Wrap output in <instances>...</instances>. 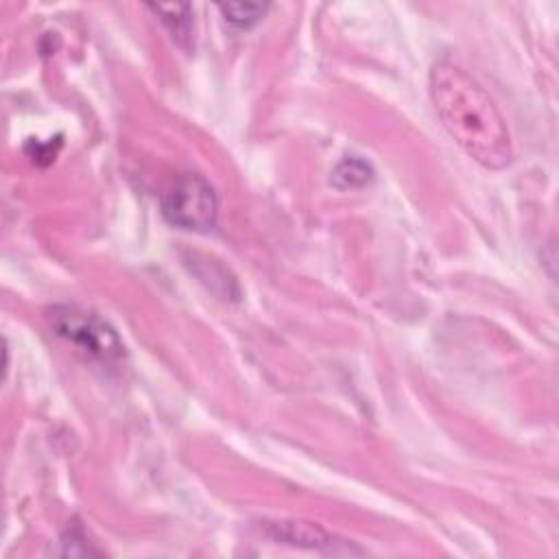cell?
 I'll return each mask as SVG.
<instances>
[{
	"instance_id": "3",
	"label": "cell",
	"mask_w": 559,
	"mask_h": 559,
	"mask_svg": "<svg viewBox=\"0 0 559 559\" xmlns=\"http://www.w3.org/2000/svg\"><path fill=\"white\" fill-rule=\"evenodd\" d=\"M164 218L179 229L205 234L216 227L218 197L199 173L179 175L159 197Z\"/></svg>"
},
{
	"instance_id": "5",
	"label": "cell",
	"mask_w": 559,
	"mask_h": 559,
	"mask_svg": "<svg viewBox=\"0 0 559 559\" xmlns=\"http://www.w3.org/2000/svg\"><path fill=\"white\" fill-rule=\"evenodd\" d=\"M164 24L170 39L186 52L194 46V20L190 4H146Z\"/></svg>"
},
{
	"instance_id": "2",
	"label": "cell",
	"mask_w": 559,
	"mask_h": 559,
	"mask_svg": "<svg viewBox=\"0 0 559 559\" xmlns=\"http://www.w3.org/2000/svg\"><path fill=\"white\" fill-rule=\"evenodd\" d=\"M46 317L57 336L66 338L90 358L116 362L124 356V343L116 330L96 312L76 304H59L52 306Z\"/></svg>"
},
{
	"instance_id": "6",
	"label": "cell",
	"mask_w": 559,
	"mask_h": 559,
	"mask_svg": "<svg viewBox=\"0 0 559 559\" xmlns=\"http://www.w3.org/2000/svg\"><path fill=\"white\" fill-rule=\"evenodd\" d=\"M373 177L376 170L367 159H362L360 155H347L330 173V186H334L336 190H360L369 186Z\"/></svg>"
},
{
	"instance_id": "4",
	"label": "cell",
	"mask_w": 559,
	"mask_h": 559,
	"mask_svg": "<svg viewBox=\"0 0 559 559\" xmlns=\"http://www.w3.org/2000/svg\"><path fill=\"white\" fill-rule=\"evenodd\" d=\"M266 535L277 544H288V546L308 548V550H321L332 555L362 552V550H352L345 542H338L323 528L306 522H266Z\"/></svg>"
},
{
	"instance_id": "1",
	"label": "cell",
	"mask_w": 559,
	"mask_h": 559,
	"mask_svg": "<svg viewBox=\"0 0 559 559\" xmlns=\"http://www.w3.org/2000/svg\"><path fill=\"white\" fill-rule=\"evenodd\" d=\"M428 92L443 129L474 162L489 170L511 164L507 120L474 76L452 61H439L428 74Z\"/></svg>"
},
{
	"instance_id": "7",
	"label": "cell",
	"mask_w": 559,
	"mask_h": 559,
	"mask_svg": "<svg viewBox=\"0 0 559 559\" xmlns=\"http://www.w3.org/2000/svg\"><path fill=\"white\" fill-rule=\"evenodd\" d=\"M218 11L223 15V20L238 28V31H245V28H251L253 24H258L264 13L269 11V4H262V2H229V4H218Z\"/></svg>"
},
{
	"instance_id": "8",
	"label": "cell",
	"mask_w": 559,
	"mask_h": 559,
	"mask_svg": "<svg viewBox=\"0 0 559 559\" xmlns=\"http://www.w3.org/2000/svg\"><path fill=\"white\" fill-rule=\"evenodd\" d=\"M59 555H70V557H81V555H100L98 548L92 546V542L87 539L85 528L72 520V524L66 526V531L59 537Z\"/></svg>"
}]
</instances>
